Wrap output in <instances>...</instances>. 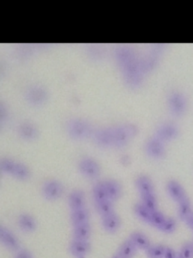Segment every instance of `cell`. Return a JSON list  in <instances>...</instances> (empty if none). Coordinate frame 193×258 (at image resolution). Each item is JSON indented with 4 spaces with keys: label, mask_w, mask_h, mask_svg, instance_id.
Segmentation results:
<instances>
[{
    "label": "cell",
    "mask_w": 193,
    "mask_h": 258,
    "mask_svg": "<svg viewBox=\"0 0 193 258\" xmlns=\"http://www.w3.org/2000/svg\"><path fill=\"white\" fill-rule=\"evenodd\" d=\"M164 45H149L139 49L131 45H119L113 49V61L124 85L131 90L141 89L148 78L161 64Z\"/></svg>",
    "instance_id": "1"
},
{
    "label": "cell",
    "mask_w": 193,
    "mask_h": 258,
    "mask_svg": "<svg viewBox=\"0 0 193 258\" xmlns=\"http://www.w3.org/2000/svg\"><path fill=\"white\" fill-rule=\"evenodd\" d=\"M138 134L137 126L131 122H116L96 128L92 140L104 149H125L133 143Z\"/></svg>",
    "instance_id": "2"
},
{
    "label": "cell",
    "mask_w": 193,
    "mask_h": 258,
    "mask_svg": "<svg viewBox=\"0 0 193 258\" xmlns=\"http://www.w3.org/2000/svg\"><path fill=\"white\" fill-rule=\"evenodd\" d=\"M166 108L173 118L184 117L189 109V99L180 89L173 88L166 95Z\"/></svg>",
    "instance_id": "3"
},
{
    "label": "cell",
    "mask_w": 193,
    "mask_h": 258,
    "mask_svg": "<svg viewBox=\"0 0 193 258\" xmlns=\"http://www.w3.org/2000/svg\"><path fill=\"white\" fill-rule=\"evenodd\" d=\"M66 132L71 139L77 141L93 137L95 129L92 123L82 117H72L66 123Z\"/></svg>",
    "instance_id": "4"
},
{
    "label": "cell",
    "mask_w": 193,
    "mask_h": 258,
    "mask_svg": "<svg viewBox=\"0 0 193 258\" xmlns=\"http://www.w3.org/2000/svg\"><path fill=\"white\" fill-rule=\"evenodd\" d=\"M152 134L170 145L179 138L180 130L174 120H164L157 125Z\"/></svg>",
    "instance_id": "5"
},
{
    "label": "cell",
    "mask_w": 193,
    "mask_h": 258,
    "mask_svg": "<svg viewBox=\"0 0 193 258\" xmlns=\"http://www.w3.org/2000/svg\"><path fill=\"white\" fill-rule=\"evenodd\" d=\"M167 146L168 145L167 143L152 134L145 141L143 149L146 156L151 159L158 161L165 158L167 155Z\"/></svg>",
    "instance_id": "6"
},
{
    "label": "cell",
    "mask_w": 193,
    "mask_h": 258,
    "mask_svg": "<svg viewBox=\"0 0 193 258\" xmlns=\"http://www.w3.org/2000/svg\"><path fill=\"white\" fill-rule=\"evenodd\" d=\"M25 99L33 106H42L48 101V93L43 86L33 84L25 90Z\"/></svg>",
    "instance_id": "7"
},
{
    "label": "cell",
    "mask_w": 193,
    "mask_h": 258,
    "mask_svg": "<svg viewBox=\"0 0 193 258\" xmlns=\"http://www.w3.org/2000/svg\"><path fill=\"white\" fill-rule=\"evenodd\" d=\"M78 167L81 174L87 179H98L101 175V166L91 157L84 156L81 158L78 161Z\"/></svg>",
    "instance_id": "8"
},
{
    "label": "cell",
    "mask_w": 193,
    "mask_h": 258,
    "mask_svg": "<svg viewBox=\"0 0 193 258\" xmlns=\"http://www.w3.org/2000/svg\"><path fill=\"white\" fill-rule=\"evenodd\" d=\"M64 186L61 182L55 179L46 181L42 187V194L48 201H56L63 196Z\"/></svg>",
    "instance_id": "9"
},
{
    "label": "cell",
    "mask_w": 193,
    "mask_h": 258,
    "mask_svg": "<svg viewBox=\"0 0 193 258\" xmlns=\"http://www.w3.org/2000/svg\"><path fill=\"white\" fill-rule=\"evenodd\" d=\"M0 241L2 244L12 252H17L21 249V244L18 237L5 226H0Z\"/></svg>",
    "instance_id": "10"
},
{
    "label": "cell",
    "mask_w": 193,
    "mask_h": 258,
    "mask_svg": "<svg viewBox=\"0 0 193 258\" xmlns=\"http://www.w3.org/2000/svg\"><path fill=\"white\" fill-rule=\"evenodd\" d=\"M104 186L107 193L108 200L113 203L117 202L122 196V187L116 179H109L104 180Z\"/></svg>",
    "instance_id": "11"
},
{
    "label": "cell",
    "mask_w": 193,
    "mask_h": 258,
    "mask_svg": "<svg viewBox=\"0 0 193 258\" xmlns=\"http://www.w3.org/2000/svg\"><path fill=\"white\" fill-rule=\"evenodd\" d=\"M68 204L72 211L85 208V194L82 190H73L68 196Z\"/></svg>",
    "instance_id": "12"
},
{
    "label": "cell",
    "mask_w": 193,
    "mask_h": 258,
    "mask_svg": "<svg viewBox=\"0 0 193 258\" xmlns=\"http://www.w3.org/2000/svg\"><path fill=\"white\" fill-rule=\"evenodd\" d=\"M18 134L22 140L31 141L37 137L39 132L34 123L25 121L20 123L18 126Z\"/></svg>",
    "instance_id": "13"
},
{
    "label": "cell",
    "mask_w": 193,
    "mask_h": 258,
    "mask_svg": "<svg viewBox=\"0 0 193 258\" xmlns=\"http://www.w3.org/2000/svg\"><path fill=\"white\" fill-rule=\"evenodd\" d=\"M90 251V244L88 241L72 240L69 245V252L75 258H86Z\"/></svg>",
    "instance_id": "14"
},
{
    "label": "cell",
    "mask_w": 193,
    "mask_h": 258,
    "mask_svg": "<svg viewBox=\"0 0 193 258\" xmlns=\"http://www.w3.org/2000/svg\"><path fill=\"white\" fill-rule=\"evenodd\" d=\"M166 190H167L169 196L177 203H179L186 196L185 189L182 185L174 179H171L167 182V185H166Z\"/></svg>",
    "instance_id": "15"
},
{
    "label": "cell",
    "mask_w": 193,
    "mask_h": 258,
    "mask_svg": "<svg viewBox=\"0 0 193 258\" xmlns=\"http://www.w3.org/2000/svg\"><path fill=\"white\" fill-rule=\"evenodd\" d=\"M18 224L20 229L24 232H33L37 228V223L33 216L28 214H20L18 219Z\"/></svg>",
    "instance_id": "16"
},
{
    "label": "cell",
    "mask_w": 193,
    "mask_h": 258,
    "mask_svg": "<svg viewBox=\"0 0 193 258\" xmlns=\"http://www.w3.org/2000/svg\"><path fill=\"white\" fill-rule=\"evenodd\" d=\"M135 185L141 196L154 193V184L147 175H140L136 179Z\"/></svg>",
    "instance_id": "17"
},
{
    "label": "cell",
    "mask_w": 193,
    "mask_h": 258,
    "mask_svg": "<svg viewBox=\"0 0 193 258\" xmlns=\"http://www.w3.org/2000/svg\"><path fill=\"white\" fill-rule=\"evenodd\" d=\"M102 224L106 232L114 234L119 230L122 224V220L117 214L114 213L109 217L102 219Z\"/></svg>",
    "instance_id": "18"
},
{
    "label": "cell",
    "mask_w": 193,
    "mask_h": 258,
    "mask_svg": "<svg viewBox=\"0 0 193 258\" xmlns=\"http://www.w3.org/2000/svg\"><path fill=\"white\" fill-rule=\"evenodd\" d=\"M137 247L130 238L125 240L119 247L116 254L121 258H133L137 253Z\"/></svg>",
    "instance_id": "19"
},
{
    "label": "cell",
    "mask_w": 193,
    "mask_h": 258,
    "mask_svg": "<svg viewBox=\"0 0 193 258\" xmlns=\"http://www.w3.org/2000/svg\"><path fill=\"white\" fill-rule=\"evenodd\" d=\"M91 232V226L89 223L75 226L73 229V240L87 241L90 238Z\"/></svg>",
    "instance_id": "20"
},
{
    "label": "cell",
    "mask_w": 193,
    "mask_h": 258,
    "mask_svg": "<svg viewBox=\"0 0 193 258\" xmlns=\"http://www.w3.org/2000/svg\"><path fill=\"white\" fill-rule=\"evenodd\" d=\"M70 219L74 227L79 226V225L85 224V223H89L90 212L87 208L72 211Z\"/></svg>",
    "instance_id": "21"
},
{
    "label": "cell",
    "mask_w": 193,
    "mask_h": 258,
    "mask_svg": "<svg viewBox=\"0 0 193 258\" xmlns=\"http://www.w3.org/2000/svg\"><path fill=\"white\" fill-rule=\"evenodd\" d=\"M130 239L135 244L137 249L146 250L150 247L151 243L149 238L143 232H134L130 235Z\"/></svg>",
    "instance_id": "22"
},
{
    "label": "cell",
    "mask_w": 193,
    "mask_h": 258,
    "mask_svg": "<svg viewBox=\"0 0 193 258\" xmlns=\"http://www.w3.org/2000/svg\"><path fill=\"white\" fill-rule=\"evenodd\" d=\"M191 213H192V210H191V202L186 196L178 203V217L182 221L185 222Z\"/></svg>",
    "instance_id": "23"
},
{
    "label": "cell",
    "mask_w": 193,
    "mask_h": 258,
    "mask_svg": "<svg viewBox=\"0 0 193 258\" xmlns=\"http://www.w3.org/2000/svg\"><path fill=\"white\" fill-rule=\"evenodd\" d=\"M30 176L31 172L29 167L24 163L17 161L12 176L20 181H27L30 179Z\"/></svg>",
    "instance_id": "24"
},
{
    "label": "cell",
    "mask_w": 193,
    "mask_h": 258,
    "mask_svg": "<svg viewBox=\"0 0 193 258\" xmlns=\"http://www.w3.org/2000/svg\"><path fill=\"white\" fill-rule=\"evenodd\" d=\"M92 191H93V199L96 205L108 200L104 181H100L95 183L93 185Z\"/></svg>",
    "instance_id": "25"
},
{
    "label": "cell",
    "mask_w": 193,
    "mask_h": 258,
    "mask_svg": "<svg viewBox=\"0 0 193 258\" xmlns=\"http://www.w3.org/2000/svg\"><path fill=\"white\" fill-rule=\"evenodd\" d=\"M96 211L99 215L103 218L109 217L114 214V205L113 202L110 200L105 201L102 203L96 205Z\"/></svg>",
    "instance_id": "26"
},
{
    "label": "cell",
    "mask_w": 193,
    "mask_h": 258,
    "mask_svg": "<svg viewBox=\"0 0 193 258\" xmlns=\"http://www.w3.org/2000/svg\"><path fill=\"white\" fill-rule=\"evenodd\" d=\"M141 203L151 213L158 211V209H157L158 208V202H157L156 196L154 193L141 196Z\"/></svg>",
    "instance_id": "27"
},
{
    "label": "cell",
    "mask_w": 193,
    "mask_h": 258,
    "mask_svg": "<svg viewBox=\"0 0 193 258\" xmlns=\"http://www.w3.org/2000/svg\"><path fill=\"white\" fill-rule=\"evenodd\" d=\"M134 214L142 221L145 223H149L150 220L151 214L152 213L145 208L144 205L142 203H137L134 206Z\"/></svg>",
    "instance_id": "28"
},
{
    "label": "cell",
    "mask_w": 193,
    "mask_h": 258,
    "mask_svg": "<svg viewBox=\"0 0 193 258\" xmlns=\"http://www.w3.org/2000/svg\"><path fill=\"white\" fill-rule=\"evenodd\" d=\"M17 161L13 158H4L0 161V170L6 175H13Z\"/></svg>",
    "instance_id": "29"
},
{
    "label": "cell",
    "mask_w": 193,
    "mask_h": 258,
    "mask_svg": "<svg viewBox=\"0 0 193 258\" xmlns=\"http://www.w3.org/2000/svg\"><path fill=\"white\" fill-rule=\"evenodd\" d=\"M167 246L164 244H155L151 245L148 250H146V254L149 258H164Z\"/></svg>",
    "instance_id": "30"
},
{
    "label": "cell",
    "mask_w": 193,
    "mask_h": 258,
    "mask_svg": "<svg viewBox=\"0 0 193 258\" xmlns=\"http://www.w3.org/2000/svg\"><path fill=\"white\" fill-rule=\"evenodd\" d=\"M167 217L159 211H155L152 212L151 214L150 220H149V223H150L154 227L158 228V229L161 228V226L164 224Z\"/></svg>",
    "instance_id": "31"
},
{
    "label": "cell",
    "mask_w": 193,
    "mask_h": 258,
    "mask_svg": "<svg viewBox=\"0 0 193 258\" xmlns=\"http://www.w3.org/2000/svg\"><path fill=\"white\" fill-rule=\"evenodd\" d=\"M176 226H177V223L175 219L172 218V217H167L164 224L161 226L159 229L164 233L171 234L176 230Z\"/></svg>",
    "instance_id": "32"
},
{
    "label": "cell",
    "mask_w": 193,
    "mask_h": 258,
    "mask_svg": "<svg viewBox=\"0 0 193 258\" xmlns=\"http://www.w3.org/2000/svg\"><path fill=\"white\" fill-rule=\"evenodd\" d=\"M178 255L180 258H193V243L191 241L184 243Z\"/></svg>",
    "instance_id": "33"
},
{
    "label": "cell",
    "mask_w": 193,
    "mask_h": 258,
    "mask_svg": "<svg viewBox=\"0 0 193 258\" xmlns=\"http://www.w3.org/2000/svg\"><path fill=\"white\" fill-rule=\"evenodd\" d=\"M14 258H34L30 250L21 248L18 251L15 252Z\"/></svg>",
    "instance_id": "34"
},
{
    "label": "cell",
    "mask_w": 193,
    "mask_h": 258,
    "mask_svg": "<svg viewBox=\"0 0 193 258\" xmlns=\"http://www.w3.org/2000/svg\"><path fill=\"white\" fill-rule=\"evenodd\" d=\"M176 256H177V254H176L175 250L172 249L171 247L167 246L164 258H176Z\"/></svg>",
    "instance_id": "35"
},
{
    "label": "cell",
    "mask_w": 193,
    "mask_h": 258,
    "mask_svg": "<svg viewBox=\"0 0 193 258\" xmlns=\"http://www.w3.org/2000/svg\"><path fill=\"white\" fill-rule=\"evenodd\" d=\"M185 223H186L187 226L193 231V211L191 214H190L189 217H188L186 220H185Z\"/></svg>",
    "instance_id": "36"
},
{
    "label": "cell",
    "mask_w": 193,
    "mask_h": 258,
    "mask_svg": "<svg viewBox=\"0 0 193 258\" xmlns=\"http://www.w3.org/2000/svg\"><path fill=\"white\" fill-rule=\"evenodd\" d=\"M112 258H121V257H119V256H118L117 254H115L114 256H113V257Z\"/></svg>",
    "instance_id": "37"
},
{
    "label": "cell",
    "mask_w": 193,
    "mask_h": 258,
    "mask_svg": "<svg viewBox=\"0 0 193 258\" xmlns=\"http://www.w3.org/2000/svg\"><path fill=\"white\" fill-rule=\"evenodd\" d=\"M176 258H180V257H179V255H177V256H176Z\"/></svg>",
    "instance_id": "38"
}]
</instances>
